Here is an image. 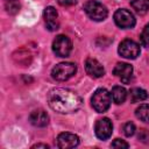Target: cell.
<instances>
[{
    "label": "cell",
    "mask_w": 149,
    "mask_h": 149,
    "mask_svg": "<svg viewBox=\"0 0 149 149\" xmlns=\"http://www.w3.org/2000/svg\"><path fill=\"white\" fill-rule=\"evenodd\" d=\"M48 102L51 109L61 114L76 112L81 106V98L68 88H52L48 93Z\"/></svg>",
    "instance_id": "1"
},
{
    "label": "cell",
    "mask_w": 149,
    "mask_h": 149,
    "mask_svg": "<svg viewBox=\"0 0 149 149\" xmlns=\"http://www.w3.org/2000/svg\"><path fill=\"white\" fill-rule=\"evenodd\" d=\"M111 100H112L111 93L106 88L101 87V88H98L93 93V95L91 98V104H92V107L98 113H104L109 108Z\"/></svg>",
    "instance_id": "2"
},
{
    "label": "cell",
    "mask_w": 149,
    "mask_h": 149,
    "mask_svg": "<svg viewBox=\"0 0 149 149\" xmlns=\"http://www.w3.org/2000/svg\"><path fill=\"white\" fill-rule=\"evenodd\" d=\"M84 10L90 19L93 21H104L107 15V8L97 0H88L84 3Z\"/></svg>",
    "instance_id": "3"
},
{
    "label": "cell",
    "mask_w": 149,
    "mask_h": 149,
    "mask_svg": "<svg viewBox=\"0 0 149 149\" xmlns=\"http://www.w3.org/2000/svg\"><path fill=\"white\" fill-rule=\"evenodd\" d=\"M77 71V66L74 63L70 62H64L57 64L52 70H51V77L58 81H64L71 78Z\"/></svg>",
    "instance_id": "4"
},
{
    "label": "cell",
    "mask_w": 149,
    "mask_h": 149,
    "mask_svg": "<svg viewBox=\"0 0 149 149\" xmlns=\"http://www.w3.org/2000/svg\"><path fill=\"white\" fill-rule=\"evenodd\" d=\"M72 50V42L65 35H58L52 42V51L58 57H68Z\"/></svg>",
    "instance_id": "5"
},
{
    "label": "cell",
    "mask_w": 149,
    "mask_h": 149,
    "mask_svg": "<svg viewBox=\"0 0 149 149\" xmlns=\"http://www.w3.org/2000/svg\"><path fill=\"white\" fill-rule=\"evenodd\" d=\"M119 54L127 59H135L140 55V45L133 40H123L119 44Z\"/></svg>",
    "instance_id": "6"
},
{
    "label": "cell",
    "mask_w": 149,
    "mask_h": 149,
    "mask_svg": "<svg viewBox=\"0 0 149 149\" xmlns=\"http://www.w3.org/2000/svg\"><path fill=\"white\" fill-rule=\"evenodd\" d=\"M114 22L118 27L122 29H128L135 26V17L129 10L121 8L114 13Z\"/></svg>",
    "instance_id": "7"
},
{
    "label": "cell",
    "mask_w": 149,
    "mask_h": 149,
    "mask_svg": "<svg viewBox=\"0 0 149 149\" xmlns=\"http://www.w3.org/2000/svg\"><path fill=\"white\" fill-rule=\"evenodd\" d=\"M112 132H113V125H112V121L108 118L99 119L95 122L94 133H95V135H97L98 139H100V140H107L112 135Z\"/></svg>",
    "instance_id": "8"
},
{
    "label": "cell",
    "mask_w": 149,
    "mask_h": 149,
    "mask_svg": "<svg viewBox=\"0 0 149 149\" xmlns=\"http://www.w3.org/2000/svg\"><path fill=\"white\" fill-rule=\"evenodd\" d=\"M56 144L61 149L74 148L79 144V137L76 134H72V133H61L57 136Z\"/></svg>",
    "instance_id": "9"
},
{
    "label": "cell",
    "mask_w": 149,
    "mask_h": 149,
    "mask_svg": "<svg viewBox=\"0 0 149 149\" xmlns=\"http://www.w3.org/2000/svg\"><path fill=\"white\" fill-rule=\"evenodd\" d=\"M113 73L120 78L122 83L128 84L133 77V66L128 63H118L113 70Z\"/></svg>",
    "instance_id": "10"
},
{
    "label": "cell",
    "mask_w": 149,
    "mask_h": 149,
    "mask_svg": "<svg viewBox=\"0 0 149 149\" xmlns=\"http://www.w3.org/2000/svg\"><path fill=\"white\" fill-rule=\"evenodd\" d=\"M85 70L86 73L92 78H100L105 73L104 66L94 58H87L85 62Z\"/></svg>",
    "instance_id": "11"
},
{
    "label": "cell",
    "mask_w": 149,
    "mask_h": 149,
    "mask_svg": "<svg viewBox=\"0 0 149 149\" xmlns=\"http://www.w3.org/2000/svg\"><path fill=\"white\" fill-rule=\"evenodd\" d=\"M44 21L47 28L50 31H55L58 29V13L52 6H49L44 9Z\"/></svg>",
    "instance_id": "12"
},
{
    "label": "cell",
    "mask_w": 149,
    "mask_h": 149,
    "mask_svg": "<svg viewBox=\"0 0 149 149\" xmlns=\"http://www.w3.org/2000/svg\"><path fill=\"white\" fill-rule=\"evenodd\" d=\"M29 121L35 127H45L49 123V115L43 109H36L30 113Z\"/></svg>",
    "instance_id": "13"
},
{
    "label": "cell",
    "mask_w": 149,
    "mask_h": 149,
    "mask_svg": "<svg viewBox=\"0 0 149 149\" xmlns=\"http://www.w3.org/2000/svg\"><path fill=\"white\" fill-rule=\"evenodd\" d=\"M111 97L116 105H120V104L125 102V100L127 99V91L122 86H114L112 88Z\"/></svg>",
    "instance_id": "14"
},
{
    "label": "cell",
    "mask_w": 149,
    "mask_h": 149,
    "mask_svg": "<svg viewBox=\"0 0 149 149\" xmlns=\"http://www.w3.org/2000/svg\"><path fill=\"white\" fill-rule=\"evenodd\" d=\"M148 98V93L146 90L143 88H140V87H134L130 90L129 92V99H130V102L135 104V102H140V101H143Z\"/></svg>",
    "instance_id": "15"
},
{
    "label": "cell",
    "mask_w": 149,
    "mask_h": 149,
    "mask_svg": "<svg viewBox=\"0 0 149 149\" xmlns=\"http://www.w3.org/2000/svg\"><path fill=\"white\" fill-rule=\"evenodd\" d=\"M130 6L137 14L144 15L149 10V0H132Z\"/></svg>",
    "instance_id": "16"
},
{
    "label": "cell",
    "mask_w": 149,
    "mask_h": 149,
    "mask_svg": "<svg viewBox=\"0 0 149 149\" xmlns=\"http://www.w3.org/2000/svg\"><path fill=\"white\" fill-rule=\"evenodd\" d=\"M135 115L141 121L149 123V105L144 104V105H141L140 107H137L135 111Z\"/></svg>",
    "instance_id": "17"
},
{
    "label": "cell",
    "mask_w": 149,
    "mask_h": 149,
    "mask_svg": "<svg viewBox=\"0 0 149 149\" xmlns=\"http://www.w3.org/2000/svg\"><path fill=\"white\" fill-rule=\"evenodd\" d=\"M5 8L6 12L10 15H15L19 13L20 8H21V3L19 0H6L5 2Z\"/></svg>",
    "instance_id": "18"
},
{
    "label": "cell",
    "mask_w": 149,
    "mask_h": 149,
    "mask_svg": "<svg viewBox=\"0 0 149 149\" xmlns=\"http://www.w3.org/2000/svg\"><path fill=\"white\" fill-rule=\"evenodd\" d=\"M140 38H141V43H142V45L149 48V23L143 28Z\"/></svg>",
    "instance_id": "19"
},
{
    "label": "cell",
    "mask_w": 149,
    "mask_h": 149,
    "mask_svg": "<svg viewBox=\"0 0 149 149\" xmlns=\"http://www.w3.org/2000/svg\"><path fill=\"white\" fill-rule=\"evenodd\" d=\"M123 133L126 136H132L135 133V125L133 122H127L123 126Z\"/></svg>",
    "instance_id": "20"
},
{
    "label": "cell",
    "mask_w": 149,
    "mask_h": 149,
    "mask_svg": "<svg viewBox=\"0 0 149 149\" xmlns=\"http://www.w3.org/2000/svg\"><path fill=\"white\" fill-rule=\"evenodd\" d=\"M139 141L143 142V143H148L149 142V130L147 129H140L139 135H137Z\"/></svg>",
    "instance_id": "21"
},
{
    "label": "cell",
    "mask_w": 149,
    "mask_h": 149,
    "mask_svg": "<svg viewBox=\"0 0 149 149\" xmlns=\"http://www.w3.org/2000/svg\"><path fill=\"white\" fill-rule=\"evenodd\" d=\"M111 146H112L113 148H128V147H129V144H128L127 142H125L123 140H120V139L114 140Z\"/></svg>",
    "instance_id": "22"
},
{
    "label": "cell",
    "mask_w": 149,
    "mask_h": 149,
    "mask_svg": "<svg viewBox=\"0 0 149 149\" xmlns=\"http://www.w3.org/2000/svg\"><path fill=\"white\" fill-rule=\"evenodd\" d=\"M61 6H73L77 3V0H58Z\"/></svg>",
    "instance_id": "23"
},
{
    "label": "cell",
    "mask_w": 149,
    "mask_h": 149,
    "mask_svg": "<svg viewBox=\"0 0 149 149\" xmlns=\"http://www.w3.org/2000/svg\"><path fill=\"white\" fill-rule=\"evenodd\" d=\"M31 148H45V149H48L49 146L48 144H43V143H37V144H34Z\"/></svg>",
    "instance_id": "24"
}]
</instances>
